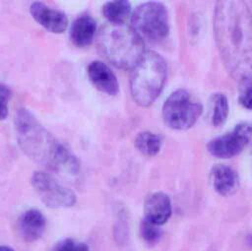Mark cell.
Wrapping results in <instances>:
<instances>
[{"mask_svg": "<svg viewBox=\"0 0 252 251\" xmlns=\"http://www.w3.org/2000/svg\"><path fill=\"white\" fill-rule=\"evenodd\" d=\"M252 140V125L238 124L230 133L219 136L207 144L208 152L219 158H229L240 154Z\"/></svg>", "mask_w": 252, "mask_h": 251, "instance_id": "8", "label": "cell"}, {"mask_svg": "<svg viewBox=\"0 0 252 251\" xmlns=\"http://www.w3.org/2000/svg\"><path fill=\"white\" fill-rule=\"evenodd\" d=\"M140 234L148 245H155L160 240L162 232L159 225L144 219L140 223Z\"/></svg>", "mask_w": 252, "mask_h": 251, "instance_id": "18", "label": "cell"}, {"mask_svg": "<svg viewBox=\"0 0 252 251\" xmlns=\"http://www.w3.org/2000/svg\"><path fill=\"white\" fill-rule=\"evenodd\" d=\"M15 131L21 150L33 161L50 170L77 175L80 160L28 109L20 108L15 115Z\"/></svg>", "mask_w": 252, "mask_h": 251, "instance_id": "2", "label": "cell"}, {"mask_svg": "<svg viewBox=\"0 0 252 251\" xmlns=\"http://www.w3.org/2000/svg\"><path fill=\"white\" fill-rule=\"evenodd\" d=\"M31 182L40 200L49 208H69L76 203V194L60 184L49 173L35 171Z\"/></svg>", "mask_w": 252, "mask_h": 251, "instance_id": "7", "label": "cell"}, {"mask_svg": "<svg viewBox=\"0 0 252 251\" xmlns=\"http://www.w3.org/2000/svg\"><path fill=\"white\" fill-rule=\"evenodd\" d=\"M214 33L221 60L242 86L252 84V21L244 1H218Z\"/></svg>", "mask_w": 252, "mask_h": 251, "instance_id": "1", "label": "cell"}, {"mask_svg": "<svg viewBox=\"0 0 252 251\" xmlns=\"http://www.w3.org/2000/svg\"><path fill=\"white\" fill-rule=\"evenodd\" d=\"M131 27L142 37L159 41L169 32L166 8L159 2H146L139 5L131 16Z\"/></svg>", "mask_w": 252, "mask_h": 251, "instance_id": "6", "label": "cell"}, {"mask_svg": "<svg viewBox=\"0 0 252 251\" xmlns=\"http://www.w3.org/2000/svg\"><path fill=\"white\" fill-rule=\"evenodd\" d=\"M238 100L243 107L252 110V84L242 88Z\"/></svg>", "mask_w": 252, "mask_h": 251, "instance_id": "21", "label": "cell"}, {"mask_svg": "<svg viewBox=\"0 0 252 251\" xmlns=\"http://www.w3.org/2000/svg\"><path fill=\"white\" fill-rule=\"evenodd\" d=\"M97 42L103 56L120 69H134L146 52L143 38L124 23L108 22L98 31Z\"/></svg>", "mask_w": 252, "mask_h": 251, "instance_id": "3", "label": "cell"}, {"mask_svg": "<svg viewBox=\"0 0 252 251\" xmlns=\"http://www.w3.org/2000/svg\"><path fill=\"white\" fill-rule=\"evenodd\" d=\"M51 251H90V248L85 242L66 238L58 241Z\"/></svg>", "mask_w": 252, "mask_h": 251, "instance_id": "19", "label": "cell"}, {"mask_svg": "<svg viewBox=\"0 0 252 251\" xmlns=\"http://www.w3.org/2000/svg\"><path fill=\"white\" fill-rule=\"evenodd\" d=\"M144 211L145 219L161 225L168 220L172 213L170 198L163 192H155L147 198Z\"/></svg>", "mask_w": 252, "mask_h": 251, "instance_id": "11", "label": "cell"}, {"mask_svg": "<svg viewBox=\"0 0 252 251\" xmlns=\"http://www.w3.org/2000/svg\"><path fill=\"white\" fill-rule=\"evenodd\" d=\"M88 76L93 85L100 92L115 95L119 92V83L110 68L100 61H93L88 66Z\"/></svg>", "mask_w": 252, "mask_h": 251, "instance_id": "10", "label": "cell"}, {"mask_svg": "<svg viewBox=\"0 0 252 251\" xmlns=\"http://www.w3.org/2000/svg\"><path fill=\"white\" fill-rule=\"evenodd\" d=\"M0 251H15L13 248H11V247H9V246H5V245H3V246H1L0 247Z\"/></svg>", "mask_w": 252, "mask_h": 251, "instance_id": "22", "label": "cell"}, {"mask_svg": "<svg viewBox=\"0 0 252 251\" xmlns=\"http://www.w3.org/2000/svg\"><path fill=\"white\" fill-rule=\"evenodd\" d=\"M135 147L144 156L154 157L158 154L161 148V138L149 131L139 133L135 138Z\"/></svg>", "mask_w": 252, "mask_h": 251, "instance_id": "15", "label": "cell"}, {"mask_svg": "<svg viewBox=\"0 0 252 251\" xmlns=\"http://www.w3.org/2000/svg\"><path fill=\"white\" fill-rule=\"evenodd\" d=\"M96 31L95 21L88 15L77 18L70 29V39L79 47L92 43Z\"/></svg>", "mask_w": 252, "mask_h": 251, "instance_id": "14", "label": "cell"}, {"mask_svg": "<svg viewBox=\"0 0 252 251\" xmlns=\"http://www.w3.org/2000/svg\"><path fill=\"white\" fill-rule=\"evenodd\" d=\"M32 17L46 31L53 33H62L68 27L66 15L56 9H52L42 2H33L30 6Z\"/></svg>", "mask_w": 252, "mask_h": 251, "instance_id": "9", "label": "cell"}, {"mask_svg": "<svg viewBox=\"0 0 252 251\" xmlns=\"http://www.w3.org/2000/svg\"><path fill=\"white\" fill-rule=\"evenodd\" d=\"M45 225L46 220L41 212L36 209H30L20 217L18 231L24 240L32 242L41 237Z\"/></svg>", "mask_w": 252, "mask_h": 251, "instance_id": "12", "label": "cell"}, {"mask_svg": "<svg viewBox=\"0 0 252 251\" xmlns=\"http://www.w3.org/2000/svg\"><path fill=\"white\" fill-rule=\"evenodd\" d=\"M167 75L166 62L158 53L146 51L134 67L130 91L134 101L143 107L151 105L161 93Z\"/></svg>", "mask_w": 252, "mask_h": 251, "instance_id": "4", "label": "cell"}, {"mask_svg": "<svg viewBox=\"0 0 252 251\" xmlns=\"http://www.w3.org/2000/svg\"><path fill=\"white\" fill-rule=\"evenodd\" d=\"M211 179L214 189L221 196L234 194L240 184L237 172L225 164H216L211 170Z\"/></svg>", "mask_w": 252, "mask_h": 251, "instance_id": "13", "label": "cell"}, {"mask_svg": "<svg viewBox=\"0 0 252 251\" xmlns=\"http://www.w3.org/2000/svg\"><path fill=\"white\" fill-rule=\"evenodd\" d=\"M131 12L129 1H109L102 7V13L109 23H124Z\"/></svg>", "mask_w": 252, "mask_h": 251, "instance_id": "16", "label": "cell"}, {"mask_svg": "<svg viewBox=\"0 0 252 251\" xmlns=\"http://www.w3.org/2000/svg\"><path fill=\"white\" fill-rule=\"evenodd\" d=\"M202 111V104L189 92L179 89L171 93L163 103L162 119L171 129L187 130L197 122Z\"/></svg>", "mask_w": 252, "mask_h": 251, "instance_id": "5", "label": "cell"}, {"mask_svg": "<svg viewBox=\"0 0 252 251\" xmlns=\"http://www.w3.org/2000/svg\"><path fill=\"white\" fill-rule=\"evenodd\" d=\"M12 92L9 87L4 84L0 85V100H1V119L4 120L8 115V102L11 98Z\"/></svg>", "mask_w": 252, "mask_h": 251, "instance_id": "20", "label": "cell"}, {"mask_svg": "<svg viewBox=\"0 0 252 251\" xmlns=\"http://www.w3.org/2000/svg\"><path fill=\"white\" fill-rule=\"evenodd\" d=\"M213 103V114L212 123L215 126L222 125L228 116L229 106L227 97L223 94H215L212 97Z\"/></svg>", "mask_w": 252, "mask_h": 251, "instance_id": "17", "label": "cell"}]
</instances>
